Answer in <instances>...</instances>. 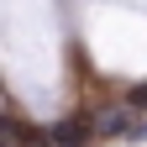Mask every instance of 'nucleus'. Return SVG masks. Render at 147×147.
<instances>
[{"label":"nucleus","instance_id":"f257e3e1","mask_svg":"<svg viewBox=\"0 0 147 147\" xmlns=\"http://www.w3.org/2000/svg\"><path fill=\"white\" fill-rule=\"evenodd\" d=\"M100 137H147V116H131V105L100 116Z\"/></svg>","mask_w":147,"mask_h":147},{"label":"nucleus","instance_id":"f03ea898","mask_svg":"<svg viewBox=\"0 0 147 147\" xmlns=\"http://www.w3.org/2000/svg\"><path fill=\"white\" fill-rule=\"evenodd\" d=\"M89 131H95V126H89V121H79V116H68V121H58V126H53V147H84L89 142Z\"/></svg>","mask_w":147,"mask_h":147}]
</instances>
